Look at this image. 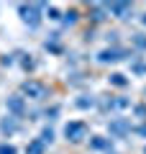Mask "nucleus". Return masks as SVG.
<instances>
[{"instance_id":"nucleus-1","label":"nucleus","mask_w":146,"mask_h":154,"mask_svg":"<svg viewBox=\"0 0 146 154\" xmlns=\"http://www.w3.org/2000/svg\"><path fill=\"white\" fill-rule=\"evenodd\" d=\"M21 93L23 95H28L31 100H44L49 95V88L44 82H36V80H28V82H23L21 85Z\"/></svg>"},{"instance_id":"nucleus-2","label":"nucleus","mask_w":146,"mask_h":154,"mask_svg":"<svg viewBox=\"0 0 146 154\" xmlns=\"http://www.w3.org/2000/svg\"><path fill=\"white\" fill-rule=\"evenodd\" d=\"M64 136L69 139V141H82V139H87V123H82V121H72V123H67L64 126Z\"/></svg>"},{"instance_id":"nucleus-3","label":"nucleus","mask_w":146,"mask_h":154,"mask_svg":"<svg viewBox=\"0 0 146 154\" xmlns=\"http://www.w3.org/2000/svg\"><path fill=\"white\" fill-rule=\"evenodd\" d=\"M38 11H41V5H36V3H31V5H18L21 18H23V21H26L31 28L38 26Z\"/></svg>"},{"instance_id":"nucleus-4","label":"nucleus","mask_w":146,"mask_h":154,"mask_svg":"<svg viewBox=\"0 0 146 154\" xmlns=\"http://www.w3.org/2000/svg\"><path fill=\"white\" fill-rule=\"evenodd\" d=\"M108 8V13H113V16H118V18H126L131 13V3H110V5H105Z\"/></svg>"},{"instance_id":"nucleus-5","label":"nucleus","mask_w":146,"mask_h":154,"mask_svg":"<svg viewBox=\"0 0 146 154\" xmlns=\"http://www.w3.org/2000/svg\"><path fill=\"white\" fill-rule=\"evenodd\" d=\"M123 51L120 49H105V51H100L97 54V62H118V59H123Z\"/></svg>"},{"instance_id":"nucleus-6","label":"nucleus","mask_w":146,"mask_h":154,"mask_svg":"<svg viewBox=\"0 0 146 154\" xmlns=\"http://www.w3.org/2000/svg\"><path fill=\"white\" fill-rule=\"evenodd\" d=\"M8 108H11L13 113H23V98H21V95H13V98H8Z\"/></svg>"},{"instance_id":"nucleus-7","label":"nucleus","mask_w":146,"mask_h":154,"mask_svg":"<svg viewBox=\"0 0 146 154\" xmlns=\"http://www.w3.org/2000/svg\"><path fill=\"white\" fill-rule=\"evenodd\" d=\"M44 149H46V144H44L41 139H36V141H31L26 146V154H44Z\"/></svg>"},{"instance_id":"nucleus-8","label":"nucleus","mask_w":146,"mask_h":154,"mask_svg":"<svg viewBox=\"0 0 146 154\" xmlns=\"http://www.w3.org/2000/svg\"><path fill=\"white\" fill-rule=\"evenodd\" d=\"M90 146L92 149H110V141H108V139H103V136H95L90 141Z\"/></svg>"},{"instance_id":"nucleus-9","label":"nucleus","mask_w":146,"mask_h":154,"mask_svg":"<svg viewBox=\"0 0 146 154\" xmlns=\"http://www.w3.org/2000/svg\"><path fill=\"white\" fill-rule=\"evenodd\" d=\"M128 123H126V121H113V123H110V131H113V134H126V131H128Z\"/></svg>"},{"instance_id":"nucleus-10","label":"nucleus","mask_w":146,"mask_h":154,"mask_svg":"<svg viewBox=\"0 0 146 154\" xmlns=\"http://www.w3.org/2000/svg\"><path fill=\"white\" fill-rule=\"evenodd\" d=\"M105 11H108V8H105V5H92V18H95V21H103V13Z\"/></svg>"},{"instance_id":"nucleus-11","label":"nucleus","mask_w":146,"mask_h":154,"mask_svg":"<svg viewBox=\"0 0 146 154\" xmlns=\"http://www.w3.org/2000/svg\"><path fill=\"white\" fill-rule=\"evenodd\" d=\"M0 128H3L5 134H13V131L18 128V123H16V121H3V123H0Z\"/></svg>"},{"instance_id":"nucleus-12","label":"nucleus","mask_w":146,"mask_h":154,"mask_svg":"<svg viewBox=\"0 0 146 154\" xmlns=\"http://www.w3.org/2000/svg\"><path fill=\"white\" fill-rule=\"evenodd\" d=\"M110 82L118 85V88H123V85H126V77L123 75H113V77H110Z\"/></svg>"},{"instance_id":"nucleus-13","label":"nucleus","mask_w":146,"mask_h":154,"mask_svg":"<svg viewBox=\"0 0 146 154\" xmlns=\"http://www.w3.org/2000/svg\"><path fill=\"white\" fill-rule=\"evenodd\" d=\"M51 139H54V134H51V128H44V134H41V141H44V144H49Z\"/></svg>"},{"instance_id":"nucleus-14","label":"nucleus","mask_w":146,"mask_h":154,"mask_svg":"<svg viewBox=\"0 0 146 154\" xmlns=\"http://www.w3.org/2000/svg\"><path fill=\"white\" fill-rule=\"evenodd\" d=\"M0 154H16V146H11V144H0Z\"/></svg>"},{"instance_id":"nucleus-15","label":"nucleus","mask_w":146,"mask_h":154,"mask_svg":"<svg viewBox=\"0 0 146 154\" xmlns=\"http://www.w3.org/2000/svg\"><path fill=\"white\" fill-rule=\"evenodd\" d=\"M49 18H54V21H56V18H59V11H56V8H49Z\"/></svg>"},{"instance_id":"nucleus-16","label":"nucleus","mask_w":146,"mask_h":154,"mask_svg":"<svg viewBox=\"0 0 146 154\" xmlns=\"http://www.w3.org/2000/svg\"><path fill=\"white\" fill-rule=\"evenodd\" d=\"M138 134H144V136H146V126H141V128H138Z\"/></svg>"},{"instance_id":"nucleus-17","label":"nucleus","mask_w":146,"mask_h":154,"mask_svg":"<svg viewBox=\"0 0 146 154\" xmlns=\"http://www.w3.org/2000/svg\"><path fill=\"white\" fill-rule=\"evenodd\" d=\"M144 26H146V16H144Z\"/></svg>"},{"instance_id":"nucleus-18","label":"nucleus","mask_w":146,"mask_h":154,"mask_svg":"<svg viewBox=\"0 0 146 154\" xmlns=\"http://www.w3.org/2000/svg\"><path fill=\"white\" fill-rule=\"evenodd\" d=\"M144 154H146V149H144Z\"/></svg>"}]
</instances>
